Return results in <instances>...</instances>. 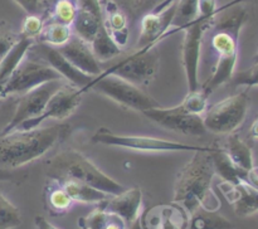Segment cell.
<instances>
[{
  "mask_svg": "<svg viewBox=\"0 0 258 229\" xmlns=\"http://www.w3.org/2000/svg\"><path fill=\"white\" fill-rule=\"evenodd\" d=\"M246 20L247 10L236 4L222 8L214 17L211 42L216 59L211 78L202 87L208 96L233 77L238 59L239 33Z\"/></svg>",
  "mask_w": 258,
  "mask_h": 229,
  "instance_id": "1",
  "label": "cell"
},
{
  "mask_svg": "<svg viewBox=\"0 0 258 229\" xmlns=\"http://www.w3.org/2000/svg\"><path fill=\"white\" fill-rule=\"evenodd\" d=\"M212 150L196 151L193 158L176 176L174 203L183 206L189 215L199 208L209 211H217L221 208V200L212 189L216 175Z\"/></svg>",
  "mask_w": 258,
  "mask_h": 229,
  "instance_id": "2",
  "label": "cell"
},
{
  "mask_svg": "<svg viewBox=\"0 0 258 229\" xmlns=\"http://www.w3.org/2000/svg\"><path fill=\"white\" fill-rule=\"evenodd\" d=\"M70 125L57 123L29 131L0 135V169L15 170L42 158L70 133Z\"/></svg>",
  "mask_w": 258,
  "mask_h": 229,
  "instance_id": "3",
  "label": "cell"
},
{
  "mask_svg": "<svg viewBox=\"0 0 258 229\" xmlns=\"http://www.w3.org/2000/svg\"><path fill=\"white\" fill-rule=\"evenodd\" d=\"M44 170L45 175L50 180L58 183L68 180L80 181L88 184L108 195H117L126 189L101 171L82 152L73 148L63 150L52 156L45 163Z\"/></svg>",
  "mask_w": 258,
  "mask_h": 229,
  "instance_id": "4",
  "label": "cell"
},
{
  "mask_svg": "<svg viewBox=\"0 0 258 229\" xmlns=\"http://www.w3.org/2000/svg\"><path fill=\"white\" fill-rule=\"evenodd\" d=\"M93 143H101L113 147L127 148L133 151H143V152H171V151H208L213 148V146H201L189 145V143L178 142V141L165 140V138L151 137V136L140 135H117L111 132L105 127L93 133L91 138Z\"/></svg>",
  "mask_w": 258,
  "mask_h": 229,
  "instance_id": "5",
  "label": "cell"
},
{
  "mask_svg": "<svg viewBox=\"0 0 258 229\" xmlns=\"http://www.w3.org/2000/svg\"><path fill=\"white\" fill-rule=\"evenodd\" d=\"M87 90L96 91L120 103L121 106L140 112L159 106L158 101L144 92L141 88H139V86L113 74L97 75L87 87L83 88L82 92H86Z\"/></svg>",
  "mask_w": 258,
  "mask_h": 229,
  "instance_id": "6",
  "label": "cell"
},
{
  "mask_svg": "<svg viewBox=\"0 0 258 229\" xmlns=\"http://www.w3.org/2000/svg\"><path fill=\"white\" fill-rule=\"evenodd\" d=\"M249 107V97L246 92L229 96L214 103L204 113V126L207 132L217 135L233 133L246 120Z\"/></svg>",
  "mask_w": 258,
  "mask_h": 229,
  "instance_id": "7",
  "label": "cell"
},
{
  "mask_svg": "<svg viewBox=\"0 0 258 229\" xmlns=\"http://www.w3.org/2000/svg\"><path fill=\"white\" fill-rule=\"evenodd\" d=\"M50 81H64L62 75L53 69L48 63L44 60L33 59L28 58L27 55L24 59L19 63L17 69L10 75L9 81L4 86L0 97L4 98L10 95H23L28 91L39 87L40 85L50 82Z\"/></svg>",
  "mask_w": 258,
  "mask_h": 229,
  "instance_id": "8",
  "label": "cell"
},
{
  "mask_svg": "<svg viewBox=\"0 0 258 229\" xmlns=\"http://www.w3.org/2000/svg\"><path fill=\"white\" fill-rule=\"evenodd\" d=\"M160 54L156 47L149 49H138L123 58L121 62L111 65L101 74H113L134 85H148L159 72Z\"/></svg>",
  "mask_w": 258,
  "mask_h": 229,
  "instance_id": "9",
  "label": "cell"
},
{
  "mask_svg": "<svg viewBox=\"0 0 258 229\" xmlns=\"http://www.w3.org/2000/svg\"><path fill=\"white\" fill-rule=\"evenodd\" d=\"M82 90L73 85L63 82L60 87L55 91L47 102V106L37 117L29 118L20 123L14 131H29L39 127L40 123L45 120L54 118V120H64L70 117L73 112L78 108L82 101Z\"/></svg>",
  "mask_w": 258,
  "mask_h": 229,
  "instance_id": "10",
  "label": "cell"
},
{
  "mask_svg": "<svg viewBox=\"0 0 258 229\" xmlns=\"http://www.w3.org/2000/svg\"><path fill=\"white\" fill-rule=\"evenodd\" d=\"M214 18L198 15L194 22L184 28V40L181 53H183V67L185 70L186 82L189 91L199 90V58L203 42L204 33L209 29Z\"/></svg>",
  "mask_w": 258,
  "mask_h": 229,
  "instance_id": "11",
  "label": "cell"
},
{
  "mask_svg": "<svg viewBox=\"0 0 258 229\" xmlns=\"http://www.w3.org/2000/svg\"><path fill=\"white\" fill-rule=\"evenodd\" d=\"M179 0H168L161 7L141 17L140 35L138 39V49H149L169 34L175 33L171 29L174 15Z\"/></svg>",
  "mask_w": 258,
  "mask_h": 229,
  "instance_id": "12",
  "label": "cell"
},
{
  "mask_svg": "<svg viewBox=\"0 0 258 229\" xmlns=\"http://www.w3.org/2000/svg\"><path fill=\"white\" fill-rule=\"evenodd\" d=\"M63 82H66V81H50L44 85H40L39 87L34 88V90L28 91L27 93L20 95L12 118L7 123V126L3 128L0 135L12 132L24 121L39 116L45 108L47 102L52 97L53 93L60 87Z\"/></svg>",
  "mask_w": 258,
  "mask_h": 229,
  "instance_id": "13",
  "label": "cell"
},
{
  "mask_svg": "<svg viewBox=\"0 0 258 229\" xmlns=\"http://www.w3.org/2000/svg\"><path fill=\"white\" fill-rule=\"evenodd\" d=\"M143 113L149 120L174 132L189 136H203L207 132L203 117L186 112L180 105L170 108L158 106L144 111Z\"/></svg>",
  "mask_w": 258,
  "mask_h": 229,
  "instance_id": "14",
  "label": "cell"
},
{
  "mask_svg": "<svg viewBox=\"0 0 258 229\" xmlns=\"http://www.w3.org/2000/svg\"><path fill=\"white\" fill-rule=\"evenodd\" d=\"M30 53H34L39 59L44 60L45 63L50 65L54 70H57L62 78L71 85L83 90L87 87L95 77L90 74H86L82 70L78 69L77 67L72 64L62 53L58 50V48L52 47V45L44 44V43H34L29 49Z\"/></svg>",
  "mask_w": 258,
  "mask_h": 229,
  "instance_id": "15",
  "label": "cell"
},
{
  "mask_svg": "<svg viewBox=\"0 0 258 229\" xmlns=\"http://www.w3.org/2000/svg\"><path fill=\"white\" fill-rule=\"evenodd\" d=\"M143 229H188L189 214L179 204L158 205L139 216Z\"/></svg>",
  "mask_w": 258,
  "mask_h": 229,
  "instance_id": "16",
  "label": "cell"
},
{
  "mask_svg": "<svg viewBox=\"0 0 258 229\" xmlns=\"http://www.w3.org/2000/svg\"><path fill=\"white\" fill-rule=\"evenodd\" d=\"M103 210L120 216L126 225H131L141 215L143 206V191L140 188L125 189L117 195H110L101 203Z\"/></svg>",
  "mask_w": 258,
  "mask_h": 229,
  "instance_id": "17",
  "label": "cell"
},
{
  "mask_svg": "<svg viewBox=\"0 0 258 229\" xmlns=\"http://www.w3.org/2000/svg\"><path fill=\"white\" fill-rule=\"evenodd\" d=\"M101 24L102 9L100 0H77V13L71 25L73 34L91 44Z\"/></svg>",
  "mask_w": 258,
  "mask_h": 229,
  "instance_id": "18",
  "label": "cell"
},
{
  "mask_svg": "<svg viewBox=\"0 0 258 229\" xmlns=\"http://www.w3.org/2000/svg\"><path fill=\"white\" fill-rule=\"evenodd\" d=\"M58 50L72 63L75 67L86 74L97 77L102 73L100 60L96 58L90 43L73 34L66 44L58 47Z\"/></svg>",
  "mask_w": 258,
  "mask_h": 229,
  "instance_id": "19",
  "label": "cell"
},
{
  "mask_svg": "<svg viewBox=\"0 0 258 229\" xmlns=\"http://www.w3.org/2000/svg\"><path fill=\"white\" fill-rule=\"evenodd\" d=\"M218 188L227 200L233 205L238 216L253 215L258 211V190L246 180L237 184L222 181Z\"/></svg>",
  "mask_w": 258,
  "mask_h": 229,
  "instance_id": "20",
  "label": "cell"
},
{
  "mask_svg": "<svg viewBox=\"0 0 258 229\" xmlns=\"http://www.w3.org/2000/svg\"><path fill=\"white\" fill-rule=\"evenodd\" d=\"M102 9V23L113 42L120 48L127 44L128 20L122 8L115 0H100Z\"/></svg>",
  "mask_w": 258,
  "mask_h": 229,
  "instance_id": "21",
  "label": "cell"
},
{
  "mask_svg": "<svg viewBox=\"0 0 258 229\" xmlns=\"http://www.w3.org/2000/svg\"><path fill=\"white\" fill-rule=\"evenodd\" d=\"M223 148L229 159L233 161L234 165L241 170L248 173L254 166L252 147L246 141L242 140L237 133H229Z\"/></svg>",
  "mask_w": 258,
  "mask_h": 229,
  "instance_id": "22",
  "label": "cell"
},
{
  "mask_svg": "<svg viewBox=\"0 0 258 229\" xmlns=\"http://www.w3.org/2000/svg\"><path fill=\"white\" fill-rule=\"evenodd\" d=\"M48 180H49V183H47L44 190L45 209L49 211L50 215H63L72 208V199L66 193L62 184L50 180V179H48Z\"/></svg>",
  "mask_w": 258,
  "mask_h": 229,
  "instance_id": "23",
  "label": "cell"
},
{
  "mask_svg": "<svg viewBox=\"0 0 258 229\" xmlns=\"http://www.w3.org/2000/svg\"><path fill=\"white\" fill-rule=\"evenodd\" d=\"M212 160L216 174H218L223 181L237 184L242 180H246V171L241 170L233 164V161L229 159L223 147L213 145V150L211 151Z\"/></svg>",
  "mask_w": 258,
  "mask_h": 229,
  "instance_id": "24",
  "label": "cell"
},
{
  "mask_svg": "<svg viewBox=\"0 0 258 229\" xmlns=\"http://www.w3.org/2000/svg\"><path fill=\"white\" fill-rule=\"evenodd\" d=\"M63 189L68 194L73 203H82V204H101L108 198V194L88 185V184L80 183V181H63Z\"/></svg>",
  "mask_w": 258,
  "mask_h": 229,
  "instance_id": "25",
  "label": "cell"
},
{
  "mask_svg": "<svg viewBox=\"0 0 258 229\" xmlns=\"http://www.w3.org/2000/svg\"><path fill=\"white\" fill-rule=\"evenodd\" d=\"M231 220L217 211H209L199 208L189 215L188 229H233Z\"/></svg>",
  "mask_w": 258,
  "mask_h": 229,
  "instance_id": "26",
  "label": "cell"
},
{
  "mask_svg": "<svg viewBox=\"0 0 258 229\" xmlns=\"http://www.w3.org/2000/svg\"><path fill=\"white\" fill-rule=\"evenodd\" d=\"M72 35L73 30L71 25L62 24V23L50 19L49 22L44 23V27L38 37V40L40 43L58 48L66 44Z\"/></svg>",
  "mask_w": 258,
  "mask_h": 229,
  "instance_id": "27",
  "label": "cell"
},
{
  "mask_svg": "<svg viewBox=\"0 0 258 229\" xmlns=\"http://www.w3.org/2000/svg\"><path fill=\"white\" fill-rule=\"evenodd\" d=\"M91 48H92L96 58H97L100 62H106V60L112 59V58L117 57L121 53V48L113 42L111 35L108 34V32L106 30L103 23L101 24L95 39L91 42Z\"/></svg>",
  "mask_w": 258,
  "mask_h": 229,
  "instance_id": "28",
  "label": "cell"
},
{
  "mask_svg": "<svg viewBox=\"0 0 258 229\" xmlns=\"http://www.w3.org/2000/svg\"><path fill=\"white\" fill-rule=\"evenodd\" d=\"M199 0H179L175 15L173 20V29L175 32L183 30L184 28L198 18Z\"/></svg>",
  "mask_w": 258,
  "mask_h": 229,
  "instance_id": "29",
  "label": "cell"
},
{
  "mask_svg": "<svg viewBox=\"0 0 258 229\" xmlns=\"http://www.w3.org/2000/svg\"><path fill=\"white\" fill-rule=\"evenodd\" d=\"M22 224L19 209L0 193V229H14Z\"/></svg>",
  "mask_w": 258,
  "mask_h": 229,
  "instance_id": "30",
  "label": "cell"
},
{
  "mask_svg": "<svg viewBox=\"0 0 258 229\" xmlns=\"http://www.w3.org/2000/svg\"><path fill=\"white\" fill-rule=\"evenodd\" d=\"M77 13V0H55L50 19L66 25H72Z\"/></svg>",
  "mask_w": 258,
  "mask_h": 229,
  "instance_id": "31",
  "label": "cell"
},
{
  "mask_svg": "<svg viewBox=\"0 0 258 229\" xmlns=\"http://www.w3.org/2000/svg\"><path fill=\"white\" fill-rule=\"evenodd\" d=\"M208 97L209 96L203 90L189 91V93L185 96V98L180 103V106L186 112L202 116V113H204L207 111Z\"/></svg>",
  "mask_w": 258,
  "mask_h": 229,
  "instance_id": "32",
  "label": "cell"
},
{
  "mask_svg": "<svg viewBox=\"0 0 258 229\" xmlns=\"http://www.w3.org/2000/svg\"><path fill=\"white\" fill-rule=\"evenodd\" d=\"M108 218H110V213L103 210L102 206L100 205L90 214L82 216L78 220V226L81 229H105Z\"/></svg>",
  "mask_w": 258,
  "mask_h": 229,
  "instance_id": "33",
  "label": "cell"
},
{
  "mask_svg": "<svg viewBox=\"0 0 258 229\" xmlns=\"http://www.w3.org/2000/svg\"><path fill=\"white\" fill-rule=\"evenodd\" d=\"M20 39V34H17L7 22H0V60L8 54L10 49Z\"/></svg>",
  "mask_w": 258,
  "mask_h": 229,
  "instance_id": "34",
  "label": "cell"
},
{
  "mask_svg": "<svg viewBox=\"0 0 258 229\" xmlns=\"http://www.w3.org/2000/svg\"><path fill=\"white\" fill-rule=\"evenodd\" d=\"M43 27H44V20H43V18L40 15L28 14V17L23 22L20 35L30 38V39H35V38L39 37Z\"/></svg>",
  "mask_w": 258,
  "mask_h": 229,
  "instance_id": "35",
  "label": "cell"
},
{
  "mask_svg": "<svg viewBox=\"0 0 258 229\" xmlns=\"http://www.w3.org/2000/svg\"><path fill=\"white\" fill-rule=\"evenodd\" d=\"M234 83L237 86H248V87L258 86V62L247 70L238 73L234 78Z\"/></svg>",
  "mask_w": 258,
  "mask_h": 229,
  "instance_id": "36",
  "label": "cell"
},
{
  "mask_svg": "<svg viewBox=\"0 0 258 229\" xmlns=\"http://www.w3.org/2000/svg\"><path fill=\"white\" fill-rule=\"evenodd\" d=\"M165 2H168V0H139V3L134 8L131 15L133 17H143V15L158 9Z\"/></svg>",
  "mask_w": 258,
  "mask_h": 229,
  "instance_id": "37",
  "label": "cell"
},
{
  "mask_svg": "<svg viewBox=\"0 0 258 229\" xmlns=\"http://www.w3.org/2000/svg\"><path fill=\"white\" fill-rule=\"evenodd\" d=\"M27 178L24 173H19L15 170H10V169H0V183H14L19 184L24 181Z\"/></svg>",
  "mask_w": 258,
  "mask_h": 229,
  "instance_id": "38",
  "label": "cell"
},
{
  "mask_svg": "<svg viewBox=\"0 0 258 229\" xmlns=\"http://www.w3.org/2000/svg\"><path fill=\"white\" fill-rule=\"evenodd\" d=\"M28 14L39 15L43 9V0H14Z\"/></svg>",
  "mask_w": 258,
  "mask_h": 229,
  "instance_id": "39",
  "label": "cell"
},
{
  "mask_svg": "<svg viewBox=\"0 0 258 229\" xmlns=\"http://www.w3.org/2000/svg\"><path fill=\"white\" fill-rule=\"evenodd\" d=\"M218 13L217 0H199V14L203 17L214 18Z\"/></svg>",
  "mask_w": 258,
  "mask_h": 229,
  "instance_id": "40",
  "label": "cell"
},
{
  "mask_svg": "<svg viewBox=\"0 0 258 229\" xmlns=\"http://www.w3.org/2000/svg\"><path fill=\"white\" fill-rule=\"evenodd\" d=\"M105 229H127V225L120 216L115 215V214H110V218H108Z\"/></svg>",
  "mask_w": 258,
  "mask_h": 229,
  "instance_id": "41",
  "label": "cell"
},
{
  "mask_svg": "<svg viewBox=\"0 0 258 229\" xmlns=\"http://www.w3.org/2000/svg\"><path fill=\"white\" fill-rule=\"evenodd\" d=\"M34 223H35V226H37V229H59L55 225H53L50 221H48L47 218H44V216L42 215L35 216Z\"/></svg>",
  "mask_w": 258,
  "mask_h": 229,
  "instance_id": "42",
  "label": "cell"
},
{
  "mask_svg": "<svg viewBox=\"0 0 258 229\" xmlns=\"http://www.w3.org/2000/svg\"><path fill=\"white\" fill-rule=\"evenodd\" d=\"M246 181L249 184V185L253 186L254 189H257L258 190V166H253V168L247 173Z\"/></svg>",
  "mask_w": 258,
  "mask_h": 229,
  "instance_id": "43",
  "label": "cell"
},
{
  "mask_svg": "<svg viewBox=\"0 0 258 229\" xmlns=\"http://www.w3.org/2000/svg\"><path fill=\"white\" fill-rule=\"evenodd\" d=\"M118 5H120L122 9H126L130 12V14L133 13L134 8L136 7V4L139 3V0H115Z\"/></svg>",
  "mask_w": 258,
  "mask_h": 229,
  "instance_id": "44",
  "label": "cell"
},
{
  "mask_svg": "<svg viewBox=\"0 0 258 229\" xmlns=\"http://www.w3.org/2000/svg\"><path fill=\"white\" fill-rule=\"evenodd\" d=\"M249 133H251L252 137L258 140V117L252 122L251 128H249Z\"/></svg>",
  "mask_w": 258,
  "mask_h": 229,
  "instance_id": "45",
  "label": "cell"
},
{
  "mask_svg": "<svg viewBox=\"0 0 258 229\" xmlns=\"http://www.w3.org/2000/svg\"><path fill=\"white\" fill-rule=\"evenodd\" d=\"M128 229H143V228H141L140 221H139V219L136 221H134V223L131 224V225H128Z\"/></svg>",
  "mask_w": 258,
  "mask_h": 229,
  "instance_id": "46",
  "label": "cell"
},
{
  "mask_svg": "<svg viewBox=\"0 0 258 229\" xmlns=\"http://www.w3.org/2000/svg\"><path fill=\"white\" fill-rule=\"evenodd\" d=\"M254 62H258V52H257L256 57H254Z\"/></svg>",
  "mask_w": 258,
  "mask_h": 229,
  "instance_id": "47",
  "label": "cell"
},
{
  "mask_svg": "<svg viewBox=\"0 0 258 229\" xmlns=\"http://www.w3.org/2000/svg\"><path fill=\"white\" fill-rule=\"evenodd\" d=\"M0 100H2V98H0Z\"/></svg>",
  "mask_w": 258,
  "mask_h": 229,
  "instance_id": "48",
  "label": "cell"
}]
</instances>
